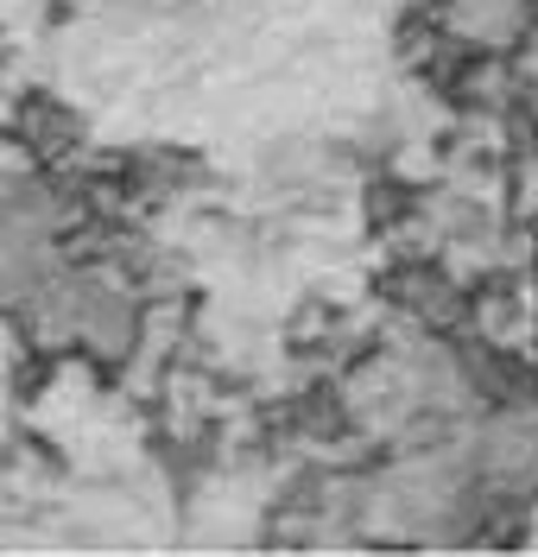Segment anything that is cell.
<instances>
[{"label":"cell","instance_id":"obj_1","mask_svg":"<svg viewBox=\"0 0 538 557\" xmlns=\"http://www.w3.org/2000/svg\"><path fill=\"white\" fill-rule=\"evenodd\" d=\"M7 127H13V146H20L33 165H58V159H71L76 146H83V121H76V108H64L51 89L20 96L13 114H7Z\"/></svg>","mask_w":538,"mask_h":557}]
</instances>
